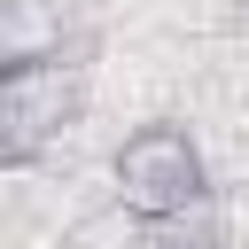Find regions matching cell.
I'll list each match as a JSON object with an SVG mask.
<instances>
[{"mask_svg":"<svg viewBox=\"0 0 249 249\" xmlns=\"http://www.w3.org/2000/svg\"><path fill=\"white\" fill-rule=\"evenodd\" d=\"M86 109V78L54 47H23L0 70V171H31L62 148V132Z\"/></svg>","mask_w":249,"mask_h":249,"instance_id":"cell-1","label":"cell"},{"mask_svg":"<svg viewBox=\"0 0 249 249\" xmlns=\"http://www.w3.org/2000/svg\"><path fill=\"white\" fill-rule=\"evenodd\" d=\"M109 179H117V202L132 218H187L202 195H210V163L195 148V132L179 117H148L117 140L109 156Z\"/></svg>","mask_w":249,"mask_h":249,"instance_id":"cell-2","label":"cell"},{"mask_svg":"<svg viewBox=\"0 0 249 249\" xmlns=\"http://www.w3.org/2000/svg\"><path fill=\"white\" fill-rule=\"evenodd\" d=\"M148 249H218V241H148Z\"/></svg>","mask_w":249,"mask_h":249,"instance_id":"cell-3","label":"cell"},{"mask_svg":"<svg viewBox=\"0 0 249 249\" xmlns=\"http://www.w3.org/2000/svg\"><path fill=\"white\" fill-rule=\"evenodd\" d=\"M16 54H23V47H8V31H0V70H8V62H16Z\"/></svg>","mask_w":249,"mask_h":249,"instance_id":"cell-4","label":"cell"}]
</instances>
